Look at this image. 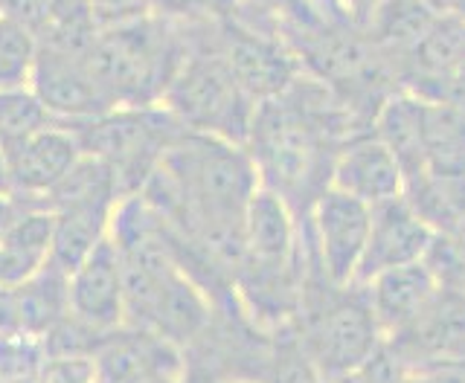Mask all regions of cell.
<instances>
[{
    "label": "cell",
    "instance_id": "obj_1",
    "mask_svg": "<svg viewBox=\"0 0 465 383\" xmlns=\"http://www.w3.org/2000/svg\"><path fill=\"white\" fill-rule=\"evenodd\" d=\"M163 99L174 120L198 134H215L230 142L251 134L253 111L244 108L251 96L239 87L230 64L201 58L178 67Z\"/></svg>",
    "mask_w": 465,
    "mask_h": 383
},
{
    "label": "cell",
    "instance_id": "obj_2",
    "mask_svg": "<svg viewBox=\"0 0 465 383\" xmlns=\"http://www.w3.org/2000/svg\"><path fill=\"white\" fill-rule=\"evenodd\" d=\"M392 360L411 372L465 363V288H436L430 302L396 334Z\"/></svg>",
    "mask_w": 465,
    "mask_h": 383
},
{
    "label": "cell",
    "instance_id": "obj_3",
    "mask_svg": "<svg viewBox=\"0 0 465 383\" xmlns=\"http://www.w3.org/2000/svg\"><path fill=\"white\" fill-rule=\"evenodd\" d=\"M29 87H33L41 105L47 108L50 120H70L82 125L116 108L96 82L87 58L47 50L41 44Z\"/></svg>",
    "mask_w": 465,
    "mask_h": 383
},
{
    "label": "cell",
    "instance_id": "obj_4",
    "mask_svg": "<svg viewBox=\"0 0 465 383\" xmlns=\"http://www.w3.org/2000/svg\"><path fill=\"white\" fill-rule=\"evenodd\" d=\"M370 203L329 186L314 201V227L323 273L334 285H352L370 239Z\"/></svg>",
    "mask_w": 465,
    "mask_h": 383
},
{
    "label": "cell",
    "instance_id": "obj_5",
    "mask_svg": "<svg viewBox=\"0 0 465 383\" xmlns=\"http://www.w3.org/2000/svg\"><path fill=\"white\" fill-rule=\"evenodd\" d=\"M370 212V239L355 276V282L363 285L390 268L421 261L433 239V230L413 212V206L404 201V195L372 203Z\"/></svg>",
    "mask_w": 465,
    "mask_h": 383
},
{
    "label": "cell",
    "instance_id": "obj_6",
    "mask_svg": "<svg viewBox=\"0 0 465 383\" xmlns=\"http://www.w3.org/2000/svg\"><path fill=\"white\" fill-rule=\"evenodd\" d=\"M70 314L96 334H111L125 326L123 256L111 239L70 273Z\"/></svg>",
    "mask_w": 465,
    "mask_h": 383
},
{
    "label": "cell",
    "instance_id": "obj_7",
    "mask_svg": "<svg viewBox=\"0 0 465 383\" xmlns=\"http://www.w3.org/2000/svg\"><path fill=\"white\" fill-rule=\"evenodd\" d=\"M6 154L12 195L44 201L67 178V172L79 163L82 145L73 128L47 125L18 142L15 149H9Z\"/></svg>",
    "mask_w": 465,
    "mask_h": 383
},
{
    "label": "cell",
    "instance_id": "obj_8",
    "mask_svg": "<svg viewBox=\"0 0 465 383\" xmlns=\"http://www.w3.org/2000/svg\"><path fill=\"white\" fill-rule=\"evenodd\" d=\"M331 186L363 203H381L404 195V169L381 137L346 142L331 166Z\"/></svg>",
    "mask_w": 465,
    "mask_h": 383
},
{
    "label": "cell",
    "instance_id": "obj_9",
    "mask_svg": "<svg viewBox=\"0 0 465 383\" xmlns=\"http://www.w3.org/2000/svg\"><path fill=\"white\" fill-rule=\"evenodd\" d=\"M370 308L372 317L387 337L401 331L436 293V279L421 261L390 268L370 279Z\"/></svg>",
    "mask_w": 465,
    "mask_h": 383
},
{
    "label": "cell",
    "instance_id": "obj_10",
    "mask_svg": "<svg viewBox=\"0 0 465 383\" xmlns=\"http://www.w3.org/2000/svg\"><path fill=\"white\" fill-rule=\"evenodd\" d=\"M242 239L244 256L259 268H285L294 253V224L285 198L268 186H259L242 218Z\"/></svg>",
    "mask_w": 465,
    "mask_h": 383
},
{
    "label": "cell",
    "instance_id": "obj_11",
    "mask_svg": "<svg viewBox=\"0 0 465 383\" xmlns=\"http://www.w3.org/2000/svg\"><path fill=\"white\" fill-rule=\"evenodd\" d=\"M116 201H79L53 210V247L50 261L73 273L94 250L108 239Z\"/></svg>",
    "mask_w": 465,
    "mask_h": 383
},
{
    "label": "cell",
    "instance_id": "obj_12",
    "mask_svg": "<svg viewBox=\"0 0 465 383\" xmlns=\"http://www.w3.org/2000/svg\"><path fill=\"white\" fill-rule=\"evenodd\" d=\"M381 331L372 317L370 305H343L331 311L320 331V360L323 369L334 375L352 372L361 363H367L375 351V334Z\"/></svg>",
    "mask_w": 465,
    "mask_h": 383
},
{
    "label": "cell",
    "instance_id": "obj_13",
    "mask_svg": "<svg viewBox=\"0 0 465 383\" xmlns=\"http://www.w3.org/2000/svg\"><path fill=\"white\" fill-rule=\"evenodd\" d=\"M12 290L21 331L44 337L70 314V273L50 259Z\"/></svg>",
    "mask_w": 465,
    "mask_h": 383
},
{
    "label": "cell",
    "instance_id": "obj_14",
    "mask_svg": "<svg viewBox=\"0 0 465 383\" xmlns=\"http://www.w3.org/2000/svg\"><path fill=\"white\" fill-rule=\"evenodd\" d=\"M375 134L399 157L404 181L425 172V96L399 93L387 99V105L378 113Z\"/></svg>",
    "mask_w": 465,
    "mask_h": 383
},
{
    "label": "cell",
    "instance_id": "obj_15",
    "mask_svg": "<svg viewBox=\"0 0 465 383\" xmlns=\"http://www.w3.org/2000/svg\"><path fill=\"white\" fill-rule=\"evenodd\" d=\"M227 64L242 91L256 102L273 99L280 91H285V79H288L285 58L282 53L268 47V44H259V41L236 44V47L230 50Z\"/></svg>",
    "mask_w": 465,
    "mask_h": 383
},
{
    "label": "cell",
    "instance_id": "obj_16",
    "mask_svg": "<svg viewBox=\"0 0 465 383\" xmlns=\"http://www.w3.org/2000/svg\"><path fill=\"white\" fill-rule=\"evenodd\" d=\"M47 125L50 113L33 93V87H0V145L6 152Z\"/></svg>",
    "mask_w": 465,
    "mask_h": 383
},
{
    "label": "cell",
    "instance_id": "obj_17",
    "mask_svg": "<svg viewBox=\"0 0 465 383\" xmlns=\"http://www.w3.org/2000/svg\"><path fill=\"white\" fill-rule=\"evenodd\" d=\"M38 58V35L0 15V87L29 84Z\"/></svg>",
    "mask_w": 465,
    "mask_h": 383
},
{
    "label": "cell",
    "instance_id": "obj_18",
    "mask_svg": "<svg viewBox=\"0 0 465 383\" xmlns=\"http://www.w3.org/2000/svg\"><path fill=\"white\" fill-rule=\"evenodd\" d=\"M47 363L44 340L29 331H6L0 334V380L24 383L41 375Z\"/></svg>",
    "mask_w": 465,
    "mask_h": 383
},
{
    "label": "cell",
    "instance_id": "obj_19",
    "mask_svg": "<svg viewBox=\"0 0 465 383\" xmlns=\"http://www.w3.org/2000/svg\"><path fill=\"white\" fill-rule=\"evenodd\" d=\"M41 383H99L94 355L47 358L41 369Z\"/></svg>",
    "mask_w": 465,
    "mask_h": 383
},
{
    "label": "cell",
    "instance_id": "obj_20",
    "mask_svg": "<svg viewBox=\"0 0 465 383\" xmlns=\"http://www.w3.org/2000/svg\"><path fill=\"white\" fill-rule=\"evenodd\" d=\"M94 12V21L108 26H125L143 18L145 0H87Z\"/></svg>",
    "mask_w": 465,
    "mask_h": 383
},
{
    "label": "cell",
    "instance_id": "obj_21",
    "mask_svg": "<svg viewBox=\"0 0 465 383\" xmlns=\"http://www.w3.org/2000/svg\"><path fill=\"white\" fill-rule=\"evenodd\" d=\"M404 383H465V369L462 366H436V369H421L413 372Z\"/></svg>",
    "mask_w": 465,
    "mask_h": 383
},
{
    "label": "cell",
    "instance_id": "obj_22",
    "mask_svg": "<svg viewBox=\"0 0 465 383\" xmlns=\"http://www.w3.org/2000/svg\"><path fill=\"white\" fill-rule=\"evenodd\" d=\"M0 195H12V178H9V154L0 145Z\"/></svg>",
    "mask_w": 465,
    "mask_h": 383
},
{
    "label": "cell",
    "instance_id": "obj_23",
    "mask_svg": "<svg viewBox=\"0 0 465 383\" xmlns=\"http://www.w3.org/2000/svg\"><path fill=\"white\" fill-rule=\"evenodd\" d=\"M343 4L352 9V12H361V9H372L375 0H343Z\"/></svg>",
    "mask_w": 465,
    "mask_h": 383
},
{
    "label": "cell",
    "instance_id": "obj_24",
    "mask_svg": "<svg viewBox=\"0 0 465 383\" xmlns=\"http://www.w3.org/2000/svg\"><path fill=\"white\" fill-rule=\"evenodd\" d=\"M0 383H4V380H0Z\"/></svg>",
    "mask_w": 465,
    "mask_h": 383
}]
</instances>
